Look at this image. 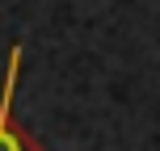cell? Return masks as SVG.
Listing matches in <instances>:
<instances>
[{
  "instance_id": "cell-1",
  "label": "cell",
  "mask_w": 160,
  "mask_h": 151,
  "mask_svg": "<svg viewBox=\"0 0 160 151\" xmlns=\"http://www.w3.org/2000/svg\"><path fill=\"white\" fill-rule=\"evenodd\" d=\"M21 59L25 50L13 46L4 63V80H0V151H47L21 122L13 118V97H17V80H21Z\"/></svg>"
}]
</instances>
